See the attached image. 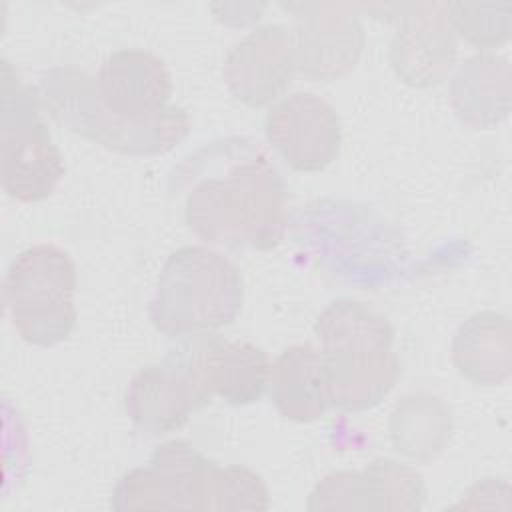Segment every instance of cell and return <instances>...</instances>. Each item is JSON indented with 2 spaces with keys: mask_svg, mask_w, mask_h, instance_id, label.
<instances>
[{
  "mask_svg": "<svg viewBox=\"0 0 512 512\" xmlns=\"http://www.w3.org/2000/svg\"><path fill=\"white\" fill-rule=\"evenodd\" d=\"M230 142V160L214 162L196 176L184 196V220L204 242L228 248L270 250L286 230V188L280 172L258 146Z\"/></svg>",
  "mask_w": 512,
  "mask_h": 512,
  "instance_id": "cell-1",
  "label": "cell"
},
{
  "mask_svg": "<svg viewBox=\"0 0 512 512\" xmlns=\"http://www.w3.org/2000/svg\"><path fill=\"white\" fill-rule=\"evenodd\" d=\"M330 406L362 412L378 406L400 376L392 324L352 298L330 302L314 324Z\"/></svg>",
  "mask_w": 512,
  "mask_h": 512,
  "instance_id": "cell-2",
  "label": "cell"
},
{
  "mask_svg": "<svg viewBox=\"0 0 512 512\" xmlns=\"http://www.w3.org/2000/svg\"><path fill=\"white\" fill-rule=\"evenodd\" d=\"M40 92L56 124L122 154H164L190 134L188 112L180 106H168L146 120L116 116L102 102L96 78L74 66L44 70L40 76Z\"/></svg>",
  "mask_w": 512,
  "mask_h": 512,
  "instance_id": "cell-3",
  "label": "cell"
},
{
  "mask_svg": "<svg viewBox=\"0 0 512 512\" xmlns=\"http://www.w3.org/2000/svg\"><path fill=\"white\" fill-rule=\"evenodd\" d=\"M242 300V276L224 254L208 246H182L160 270L148 316L162 334L198 336L232 324Z\"/></svg>",
  "mask_w": 512,
  "mask_h": 512,
  "instance_id": "cell-4",
  "label": "cell"
},
{
  "mask_svg": "<svg viewBox=\"0 0 512 512\" xmlns=\"http://www.w3.org/2000/svg\"><path fill=\"white\" fill-rule=\"evenodd\" d=\"M4 304L16 332L34 346H56L76 326V266L54 244L20 252L4 276Z\"/></svg>",
  "mask_w": 512,
  "mask_h": 512,
  "instance_id": "cell-5",
  "label": "cell"
},
{
  "mask_svg": "<svg viewBox=\"0 0 512 512\" xmlns=\"http://www.w3.org/2000/svg\"><path fill=\"white\" fill-rule=\"evenodd\" d=\"M2 188L18 202L48 198L64 176V158L40 118V96L2 60Z\"/></svg>",
  "mask_w": 512,
  "mask_h": 512,
  "instance_id": "cell-6",
  "label": "cell"
},
{
  "mask_svg": "<svg viewBox=\"0 0 512 512\" xmlns=\"http://www.w3.org/2000/svg\"><path fill=\"white\" fill-rule=\"evenodd\" d=\"M212 396L190 344L184 342L162 362L132 376L124 392V410L138 430L160 436L182 428Z\"/></svg>",
  "mask_w": 512,
  "mask_h": 512,
  "instance_id": "cell-7",
  "label": "cell"
},
{
  "mask_svg": "<svg viewBox=\"0 0 512 512\" xmlns=\"http://www.w3.org/2000/svg\"><path fill=\"white\" fill-rule=\"evenodd\" d=\"M216 462L188 440L160 444L146 466L126 472L114 486V510H204Z\"/></svg>",
  "mask_w": 512,
  "mask_h": 512,
  "instance_id": "cell-8",
  "label": "cell"
},
{
  "mask_svg": "<svg viewBox=\"0 0 512 512\" xmlns=\"http://www.w3.org/2000/svg\"><path fill=\"white\" fill-rule=\"evenodd\" d=\"M426 488L420 472L390 458H376L362 470L326 474L310 492L306 508L324 510H392L416 512Z\"/></svg>",
  "mask_w": 512,
  "mask_h": 512,
  "instance_id": "cell-9",
  "label": "cell"
},
{
  "mask_svg": "<svg viewBox=\"0 0 512 512\" xmlns=\"http://www.w3.org/2000/svg\"><path fill=\"white\" fill-rule=\"evenodd\" d=\"M266 138L298 172H318L330 166L342 146V124L324 98L294 92L274 104L266 116Z\"/></svg>",
  "mask_w": 512,
  "mask_h": 512,
  "instance_id": "cell-10",
  "label": "cell"
},
{
  "mask_svg": "<svg viewBox=\"0 0 512 512\" xmlns=\"http://www.w3.org/2000/svg\"><path fill=\"white\" fill-rule=\"evenodd\" d=\"M296 72L314 82L346 76L364 48V28L338 4H292Z\"/></svg>",
  "mask_w": 512,
  "mask_h": 512,
  "instance_id": "cell-11",
  "label": "cell"
},
{
  "mask_svg": "<svg viewBox=\"0 0 512 512\" xmlns=\"http://www.w3.org/2000/svg\"><path fill=\"white\" fill-rule=\"evenodd\" d=\"M296 72L292 30L284 24H264L248 32L228 52L222 76L230 94L252 108L278 100Z\"/></svg>",
  "mask_w": 512,
  "mask_h": 512,
  "instance_id": "cell-12",
  "label": "cell"
},
{
  "mask_svg": "<svg viewBox=\"0 0 512 512\" xmlns=\"http://www.w3.org/2000/svg\"><path fill=\"white\" fill-rule=\"evenodd\" d=\"M456 34L446 4H410L390 44V64L400 80L426 88L440 84L454 66Z\"/></svg>",
  "mask_w": 512,
  "mask_h": 512,
  "instance_id": "cell-13",
  "label": "cell"
},
{
  "mask_svg": "<svg viewBox=\"0 0 512 512\" xmlns=\"http://www.w3.org/2000/svg\"><path fill=\"white\" fill-rule=\"evenodd\" d=\"M96 88L116 116L146 120L168 108L172 78L156 54L142 48H122L108 54L100 64Z\"/></svg>",
  "mask_w": 512,
  "mask_h": 512,
  "instance_id": "cell-14",
  "label": "cell"
},
{
  "mask_svg": "<svg viewBox=\"0 0 512 512\" xmlns=\"http://www.w3.org/2000/svg\"><path fill=\"white\" fill-rule=\"evenodd\" d=\"M188 344L212 394L226 404H252L268 388L272 364L264 348L210 332L192 336Z\"/></svg>",
  "mask_w": 512,
  "mask_h": 512,
  "instance_id": "cell-15",
  "label": "cell"
},
{
  "mask_svg": "<svg viewBox=\"0 0 512 512\" xmlns=\"http://www.w3.org/2000/svg\"><path fill=\"white\" fill-rule=\"evenodd\" d=\"M270 398L276 410L292 422H314L330 408L320 350L312 344H292L270 366Z\"/></svg>",
  "mask_w": 512,
  "mask_h": 512,
  "instance_id": "cell-16",
  "label": "cell"
},
{
  "mask_svg": "<svg viewBox=\"0 0 512 512\" xmlns=\"http://www.w3.org/2000/svg\"><path fill=\"white\" fill-rule=\"evenodd\" d=\"M450 102L470 128H488L510 112V64L496 54L466 58L450 82Z\"/></svg>",
  "mask_w": 512,
  "mask_h": 512,
  "instance_id": "cell-17",
  "label": "cell"
},
{
  "mask_svg": "<svg viewBox=\"0 0 512 512\" xmlns=\"http://www.w3.org/2000/svg\"><path fill=\"white\" fill-rule=\"evenodd\" d=\"M510 322L504 314L484 310L464 320L452 340L456 370L476 384H500L510 376Z\"/></svg>",
  "mask_w": 512,
  "mask_h": 512,
  "instance_id": "cell-18",
  "label": "cell"
},
{
  "mask_svg": "<svg viewBox=\"0 0 512 512\" xmlns=\"http://www.w3.org/2000/svg\"><path fill=\"white\" fill-rule=\"evenodd\" d=\"M452 434V416L448 406L426 392L402 398L390 416V438L404 456L430 462L448 444Z\"/></svg>",
  "mask_w": 512,
  "mask_h": 512,
  "instance_id": "cell-19",
  "label": "cell"
},
{
  "mask_svg": "<svg viewBox=\"0 0 512 512\" xmlns=\"http://www.w3.org/2000/svg\"><path fill=\"white\" fill-rule=\"evenodd\" d=\"M268 506V488L254 470L240 464L214 466L204 510H268Z\"/></svg>",
  "mask_w": 512,
  "mask_h": 512,
  "instance_id": "cell-20",
  "label": "cell"
},
{
  "mask_svg": "<svg viewBox=\"0 0 512 512\" xmlns=\"http://www.w3.org/2000/svg\"><path fill=\"white\" fill-rule=\"evenodd\" d=\"M446 14L454 34L478 48H494L508 40L510 34V2L474 4L448 2Z\"/></svg>",
  "mask_w": 512,
  "mask_h": 512,
  "instance_id": "cell-21",
  "label": "cell"
}]
</instances>
